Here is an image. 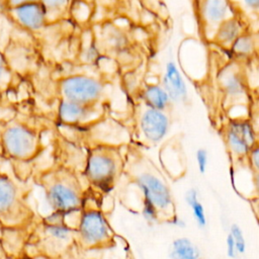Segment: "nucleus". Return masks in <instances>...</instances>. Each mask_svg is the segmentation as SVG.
I'll list each match as a JSON object with an SVG mask.
<instances>
[{"label": "nucleus", "mask_w": 259, "mask_h": 259, "mask_svg": "<svg viewBox=\"0 0 259 259\" xmlns=\"http://www.w3.org/2000/svg\"><path fill=\"white\" fill-rule=\"evenodd\" d=\"M122 177L136 188L144 217L156 223L178 220L172 190L160 169L140 149L128 145Z\"/></svg>", "instance_id": "obj_1"}, {"label": "nucleus", "mask_w": 259, "mask_h": 259, "mask_svg": "<svg viewBox=\"0 0 259 259\" xmlns=\"http://www.w3.org/2000/svg\"><path fill=\"white\" fill-rule=\"evenodd\" d=\"M80 252L75 228L56 213L34 221L22 250L31 259H77Z\"/></svg>", "instance_id": "obj_2"}, {"label": "nucleus", "mask_w": 259, "mask_h": 259, "mask_svg": "<svg viewBox=\"0 0 259 259\" xmlns=\"http://www.w3.org/2000/svg\"><path fill=\"white\" fill-rule=\"evenodd\" d=\"M81 176L58 162L36 173L34 182L42 188L52 213L66 220L73 214L79 215L89 196L88 186L83 184Z\"/></svg>", "instance_id": "obj_3"}, {"label": "nucleus", "mask_w": 259, "mask_h": 259, "mask_svg": "<svg viewBox=\"0 0 259 259\" xmlns=\"http://www.w3.org/2000/svg\"><path fill=\"white\" fill-rule=\"evenodd\" d=\"M124 146L97 145L86 149L82 177L89 191L105 195L115 188L122 178L125 166Z\"/></svg>", "instance_id": "obj_4"}, {"label": "nucleus", "mask_w": 259, "mask_h": 259, "mask_svg": "<svg viewBox=\"0 0 259 259\" xmlns=\"http://www.w3.org/2000/svg\"><path fill=\"white\" fill-rule=\"evenodd\" d=\"M36 219L28 202V191L10 174L0 170V241L2 235L5 238L27 233Z\"/></svg>", "instance_id": "obj_5"}, {"label": "nucleus", "mask_w": 259, "mask_h": 259, "mask_svg": "<svg viewBox=\"0 0 259 259\" xmlns=\"http://www.w3.org/2000/svg\"><path fill=\"white\" fill-rule=\"evenodd\" d=\"M44 148L41 132L30 121L11 118L0 126V155L9 161L32 162Z\"/></svg>", "instance_id": "obj_6"}, {"label": "nucleus", "mask_w": 259, "mask_h": 259, "mask_svg": "<svg viewBox=\"0 0 259 259\" xmlns=\"http://www.w3.org/2000/svg\"><path fill=\"white\" fill-rule=\"evenodd\" d=\"M75 230L77 246L81 252L109 249L115 246V234L97 199L91 202V198L87 197Z\"/></svg>", "instance_id": "obj_7"}, {"label": "nucleus", "mask_w": 259, "mask_h": 259, "mask_svg": "<svg viewBox=\"0 0 259 259\" xmlns=\"http://www.w3.org/2000/svg\"><path fill=\"white\" fill-rule=\"evenodd\" d=\"M171 114L153 109L136 99L131 114L130 145L141 148L158 146L171 127Z\"/></svg>", "instance_id": "obj_8"}, {"label": "nucleus", "mask_w": 259, "mask_h": 259, "mask_svg": "<svg viewBox=\"0 0 259 259\" xmlns=\"http://www.w3.org/2000/svg\"><path fill=\"white\" fill-rule=\"evenodd\" d=\"M57 91L59 98L78 104H105V82L88 74L74 73L61 77L57 81Z\"/></svg>", "instance_id": "obj_9"}, {"label": "nucleus", "mask_w": 259, "mask_h": 259, "mask_svg": "<svg viewBox=\"0 0 259 259\" xmlns=\"http://www.w3.org/2000/svg\"><path fill=\"white\" fill-rule=\"evenodd\" d=\"M221 135L227 151L235 163L243 162L258 146L257 127L249 116L230 117L222 126Z\"/></svg>", "instance_id": "obj_10"}, {"label": "nucleus", "mask_w": 259, "mask_h": 259, "mask_svg": "<svg viewBox=\"0 0 259 259\" xmlns=\"http://www.w3.org/2000/svg\"><path fill=\"white\" fill-rule=\"evenodd\" d=\"M2 13L11 23L25 32H38L49 26L42 1L3 2Z\"/></svg>", "instance_id": "obj_11"}, {"label": "nucleus", "mask_w": 259, "mask_h": 259, "mask_svg": "<svg viewBox=\"0 0 259 259\" xmlns=\"http://www.w3.org/2000/svg\"><path fill=\"white\" fill-rule=\"evenodd\" d=\"M218 83L228 105L233 106L238 102H242V104L247 102L250 96V86L247 71L241 62L234 60L226 64L219 73Z\"/></svg>", "instance_id": "obj_12"}, {"label": "nucleus", "mask_w": 259, "mask_h": 259, "mask_svg": "<svg viewBox=\"0 0 259 259\" xmlns=\"http://www.w3.org/2000/svg\"><path fill=\"white\" fill-rule=\"evenodd\" d=\"M105 105H83L59 98L57 118L67 127L85 128L106 116Z\"/></svg>", "instance_id": "obj_13"}, {"label": "nucleus", "mask_w": 259, "mask_h": 259, "mask_svg": "<svg viewBox=\"0 0 259 259\" xmlns=\"http://www.w3.org/2000/svg\"><path fill=\"white\" fill-rule=\"evenodd\" d=\"M200 32L205 40H211L218 27L236 11V3L224 0H207L194 3Z\"/></svg>", "instance_id": "obj_14"}, {"label": "nucleus", "mask_w": 259, "mask_h": 259, "mask_svg": "<svg viewBox=\"0 0 259 259\" xmlns=\"http://www.w3.org/2000/svg\"><path fill=\"white\" fill-rule=\"evenodd\" d=\"M249 30H251L250 24L246 16H244L239 7H236L235 13L223 21L218 27L210 42L215 44L222 49L230 50L235 40Z\"/></svg>", "instance_id": "obj_15"}, {"label": "nucleus", "mask_w": 259, "mask_h": 259, "mask_svg": "<svg viewBox=\"0 0 259 259\" xmlns=\"http://www.w3.org/2000/svg\"><path fill=\"white\" fill-rule=\"evenodd\" d=\"M139 99L147 106L171 114L174 109V102L163 88L161 83H147L140 88L138 92Z\"/></svg>", "instance_id": "obj_16"}, {"label": "nucleus", "mask_w": 259, "mask_h": 259, "mask_svg": "<svg viewBox=\"0 0 259 259\" xmlns=\"http://www.w3.org/2000/svg\"><path fill=\"white\" fill-rule=\"evenodd\" d=\"M161 85L166 90L174 104L177 102H183L187 99L186 84L173 61L167 62Z\"/></svg>", "instance_id": "obj_17"}, {"label": "nucleus", "mask_w": 259, "mask_h": 259, "mask_svg": "<svg viewBox=\"0 0 259 259\" xmlns=\"http://www.w3.org/2000/svg\"><path fill=\"white\" fill-rule=\"evenodd\" d=\"M235 61L249 62L257 56V34L256 31L249 30L238 37L229 50Z\"/></svg>", "instance_id": "obj_18"}, {"label": "nucleus", "mask_w": 259, "mask_h": 259, "mask_svg": "<svg viewBox=\"0 0 259 259\" xmlns=\"http://www.w3.org/2000/svg\"><path fill=\"white\" fill-rule=\"evenodd\" d=\"M170 259H200L199 247L190 239L182 237L175 239L169 249Z\"/></svg>", "instance_id": "obj_19"}, {"label": "nucleus", "mask_w": 259, "mask_h": 259, "mask_svg": "<svg viewBox=\"0 0 259 259\" xmlns=\"http://www.w3.org/2000/svg\"><path fill=\"white\" fill-rule=\"evenodd\" d=\"M185 200L189 205L192 215L196 221L197 225L199 226V228H204L207 223L206 214H205L204 206L199 199L197 190L195 188L188 189L185 193Z\"/></svg>", "instance_id": "obj_20"}, {"label": "nucleus", "mask_w": 259, "mask_h": 259, "mask_svg": "<svg viewBox=\"0 0 259 259\" xmlns=\"http://www.w3.org/2000/svg\"><path fill=\"white\" fill-rule=\"evenodd\" d=\"M49 25L59 22L69 13L71 2L68 1H42Z\"/></svg>", "instance_id": "obj_21"}, {"label": "nucleus", "mask_w": 259, "mask_h": 259, "mask_svg": "<svg viewBox=\"0 0 259 259\" xmlns=\"http://www.w3.org/2000/svg\"><path fill=\"white\" fill-rule=\"evenodd\" d=\"M12 77V69L7 61L4 51L0 50V93L7 88Z\"/></svg>", "instance_id": "obj_22"}, {"label": "nucleus", "mask_w": 259, "mask_h": 259, "mask_svg": "<svg viewBox=\"0 0 259 259\" xmlns=\"http://www.w3.org/2000/svg\"><path fill=\"white\" fill-rule=\"evenodd\" d=\"M229 234L232 236L234 240L238 254H243L246 250V242H245L243 231L240 228V226L237 224H233L230 228Z\"/></svg>", "instance_id": "obj_23"}, {"label": "nucleus", "mask_w": 259, "mask_h": 259, "mask_svg": "<svg viewBox=\"0 0 259 259\" xmlns=\"http://www.w3.org/2000/svg\"><path fill=\"white\" fill-rule=\"evenodd\" d=\"M197 168L200 174H204L208 165V153L204 148H199L195 154Z\"/></svg>", "instance_id": "obj_24"}, {"label": "nucleus", "mask_w": 259, "mask_h": 259, "mask_svg": "<svg viewBox=\"0 0 259 259\" xmlns=\"http://www.w3.org/2000/svg\"><path fill=\"white\" fill-rule=\"evenodd\" d=\"M226 243H227V253H228L229 257L236 258L238 256V252H237L234 240L230 234H228V236H227Z\"/></svg>", "instance_id": "obj_25"}]
</instances>
